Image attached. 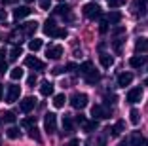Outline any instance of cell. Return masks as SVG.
Here are the masks:
<instances>
[{"label": "cell", "mask_w": 148, "mask_h": 146, "mask_svg": "<svg viewBox=\"0 0 148 146\" xmlns=\"http://www.w3.org/2000/svg\"><path fill=\"white\" fill-rule=\"evenodd\" d=\"M82 12H84V15H86L87 19H97V17H101V6L95 4V2H89V4H86V6L82 8Z\"/></svg>", "instance_id": "6da1fadb"}, {"label": "cell", "mask_w": 148, "mask_h": 146, "mask_svg": "<svg viewBox=\"0 0 148 146\" xmlns=\"http://www.w3.org/2000/svg\"><path fill=\"white\" fill-rule=\"evenodd\" d=\"M44 129H46V133L53 135L57 129V116L53 112H48L46 116H44Z\"/></svg>", "instance_id": "7a4b0ae2"}, {"label": "cell", "mask_w": 148, "mask_h": 146, "mask_svg": "<svg viewBox=\"0 0 148 146\" xmlns=\"http://www.w3.org/2000/svg\"><path fill=\"white\" fill-rule=\"evenodd\" d=\"M70 106L76 108V110H82L87 106V95L86 93H74L70 97Z\"/></svg>", "instance_id": "3957f363"}, {"label": "cell", "mask_w": 148, "mask_h": 146, "mask_svg": "<svg viewBox=\"0 0 148 146\" xmlns=\"http://www.w3.org/2000/svg\"><path fill=\"white\" fill-rule=\"evenodd\" d=\"M91 116L93 120H106V118H110V110L103 104H95L91 108Z\"/></svg>", "instance_id": "277c9868"}, {"label": "cell", "mask_w": 148, "mask_h": 146, "mask_svg": "<svg viewBox=\"0 0 148 146\" xmlns=\"http://www.w3.org/2000/svg\"><path fill=\"white\" fill-rule=\"evenodd\" d=\"M125 99H127V103H129V104L140 103V99H143V87H133V89H129Z\"/></svg>", "instance_id": "5b68a950"}, {"label": "cell", "mask_w": 148, "mask_h": 146, "mask_svg": "<svg viewBox=\"0 0 148 146\" xmlns=\"http://www.w3.org/2000/svg\"><path fill=\"white\" fill-rule=\"evenodd\" d=\"M19 95H21V87L19 86H10L6 91V103H15L19 101Z\"/></svg>", "instance_id": "8992f818"}, {"label": "cell", "mask_w": 148, "mask_h": 146, "mask_svg": "<svg viewBox=\"0 0 148 146\" xmlns=\"http://www.w3.org/2000/svg\"><path fill=\"white\" fill-rule=\"evenodd\" d=\"M34 106H36L34 97H25V99L19 103V108H21V112H25V114H29L31 110H34Z\"/></svg>", "instance_id": "52a82bcc"}, {"label": "cell", "mask_w": 148, "mask_h": 146, "mask_svg": "<svg viewBox=\"0 0 148 146\" xmlns=\"http://www.w3.org/2000/svg\"><path fill=\"white\" fill-rule=\"evenodd\" d=\"M61 55H63V46H49L48 51H46V57L51 59V61L61 59Z\"/></svg>", "instance_id": "ba28073f"}, {"label": "cell", "mask_w": 148, "mask_h": 146, "mask_svg": "<svg viewBox=\"0 0 148 146\" xmlns=\"http://www.w3.org/2000/svg\"><path fill=\"white\" fill-rule=\"evenodd\" d=\"M27 15H31V8H29V6H19V8L13 10V19H15V21L25 19Z\"/></svg>", "instance_id": "9c48e42d"}, {"label": "cell", "mask_w": 148, "mask_h": 146, "mask_svg": "<svg viewBox=\"0 0 148 146\" xmlns=\"http://www.w3.org/2000/svg\"><path fill=\"white\" fill-rule=\"evenodd\" d=\"M131 82H133V74H131V72L118 74V87H127Z\"/></svg>", "instance_id": "30bf717a"}, {"label": "cell", "mask_w": 148, "mask_h": 146, "mask_svg": "<svg viewBox=\"0 0 148 146\" xmlns=\"http://www.w3.org/2000/svg\"><path fill=\"white\" fill-rule=\"evenodd\" d=\"M135 51L137 53H148V38H144V36L137 38V42H135Z\"/></svg>", "instance_id": "8fae6325"}, {"label": "cell", "mask_w": 148, "mask_h": 146, "mask_svg": "<svg viewBox=\"0 0 148 146\" xmlns=\"http://www.w3.org/2000/svg\"><path fill=\"white\" fill-rule=\"evenodd\" d=\"M25 64L31 66V69H36V70H44V63L40 59H36V57H32V55H29L25 59Z\"/></svg>", "instance_id": "7c38bea8"}, {"label": "cell", "mask_w": 148, "mask_h": 146, "mask_svg": "<svg viewBox=\"0 0 148 146\" xmlns=\"http://www.w3.org/2000/svg\"><path fill=\"white\" fill-rule=\"evenodd\" d=\"M19 29L23 30V32H25V34H34L36 32V29H38V23L36 21H29V23H23V25H19Z\"/></svg>", "instance_id": "4fadbf2b"}, {"label": "cell", "mask_w": 148, "mask_h": 146, "mask_svg": "<svg viewBox=\"0 0 148 146\" xmlns=\"http://www.w3.org/2000/svg\"><path fill=\"white\" fill-rule=\"evenodd\" d=\"M99 63H101L103 69H110V66L114 64V57L110 55V53H101L99 55Z\"/></svg>", "instance_id": "5bb4252c"}, {"label": "cell", "mask_w": 148, "mask_h": 146, "mask_svg": "<svg viewBox=\"0 0 148 146\" xmlns=\"http://www.w3.org/2000/svg\"><path fill=\"white\" fill-rule=\"evenodd\" d=\"M129 144L131 146H144V144H146V141H144V137L139 133V131H135V133L131 135V138H129Z\"/></svg>", "instance_id": "9a60e30c"}, {"label": "cell", "mask_w": 148, "mask_h": 146, "mask_svg": "<svg viewBox=\"0 0 148 146\" xmlns=\"http://www.w3.org/2000/svg\"><path fill=\"white\" fill-rule=\"evenodd\" d=\"M144 63H146V57H143V55H133L129 59V66L131 69H140Z\"/></svg>", "instance_id": "2e32d148"}, {"label": "cell", "mask_w": 148, "mask_h": 146, "mask_svg": "<svg viewBox=\"0 0 148 146\" xmlns=\"http://www.w3.org/2000/svg\"><path fill=\"white\" fill-rule=\"evenodd\" d=\"M40 93H42L44 97H49V95H53V84L49 82V80H44L42 86H40Z\"/></svg>", "instance_id": "e0dca14e"}, {"label": "cell", "mask_w": 148, "mask_h": 146, "mask_svg": "<svg viewBox=\"0 0 148 146\" xmlns=\"http://www.w3.org/2000/svg\"><path fill=\"white\" fill-rule=\"evenodd\" d=\"M55 30H57V25H55L53 19H48V21L44 23V34H48V36L53 38V32H55Z\"/></svg>", "instance_id": "ac0fdd59"}, {"label": "cell", "mask_w": 148, "mask_h": 146, "mask_svg": "<svg viewBox=\"0 0 148 146\" xmlns=\"http://www.w3.org/2000/svg\"><path fill=\"white\" fill-rule=\"evenodd\" d=\"M106 19H108V23H110V25H116V23H120V21H122V13L114 10V12H110L108 15H106Z\"/></svg>", "instance_id": "d6986e66"}, {"label": "cell", "mask_w": 148, "mask_h": 146, "mask_svg": "<svg viewBox=\"0 0 148 146\" xmlns=\"http://www.w3.org/2000/svg\"><path fill=\"white\" fill-rule=\"evenodd\" d=\"M65 103H66L65 93H59V95L53 97V106H55V108H63V106H65Z\"/></svg>", "instance_id": "ffe728a7"}, {"label": "cell", "mask_w": 148, "mask_h": 146, "mask_svg": "<svg viewBox=\"0 0 148 146\" xmlns=\"http://www.w3.org/2000/svg\"><path fill=\"white\" fill-rule=\"evenodd\" d=\"M101 80V74L97 72V70H93V72H89L86 76V84H89V86H93V84H97Z\"/></svg>", "instance_id": "44dd1931"}, {"label": "cell", "mask_w": 148, "mask_h": 146, "mask_svg": "<svg viewBox=\"0 0 148 146\" xmlns=\"http://www.w3.org/2000/svg\"><path fill=\"white\" fill-rule=\"evenodd\" d=\"M93 70H95V69H93V63H91V61H86V63L80 64V72H82L84 76H87V74L93 72Z\"/></svg>", "instance_id": "7402d4cb"}, {"label": "cell", "mask_w": 148, "mask_h": 146, "mask_svg": "<svg viewBox=\"0 0 148 146\" xmlns=\"http://www.w3.org/2000/svg\"><path fill=\"white\" fill-rule=\"evenodd\" d=\"M123 129H125V121H122V120H118V121H116V125H114V127L110 129V131H112V135H114V137H118V135L122 133Z\"/></svg>", "instance_id": "603a6c76"}, {"label": "cell", "mask_w": 148, "mask_h": 146, "mask_svg": "<svg viewBox=\"0 0 148 146\" xmlns=\"http://www.w3.org/2000/svg\"><path fill=\"white\" fill-rule=\"evenodd\" d=\"M133 8H135V13H137V15H144V8H146V2H144V0H137L135 4H133Z\"/></svg>", "instance_id": "cb8c5ba5"}, {"label": "cell", "mask_w": 148, "mask_h": 146, "mask_svg": "<svg viewBox=\"0 0 148 146\" xmlns=\"http://www.w3.org/2000/svg\"><path fill=\"white\" fill-rule=\"evenodd\" d=\"M55 13H59V15H66V17L70 19V8L66 4H59L55 8Z\"/></svg>", "instance_id": "d4e9b609"}, {"label": "cell", "mask_w": 148, "mask_h": 146, "mask_svg": "<svg viewBox=\"0 0 148 146\" xmlns=\"http://www.w3.org/2000/svg\"><path fill=\"white\" fill-rule=\"evenodd\" d=\"M8 70V63H6V49L0 47V72Z\"/></svg>", "instance_id": "484cf974"}, {"label": "cell", "mask_w": 148, "mask_h": 146, "mask_svg": "<svg viewBox=\"0 0 148 146\" xmlns=\"http://www.w3.org/2000/svg\"><path fill=\"white\" fill-rule=\"evenodd\" d=\"M42 46H44V42L38 40V38H34V40L29 42V49H31V51H38V49H42Z\"/></svg>", "instance_id": "4316f807"}, {"label": "cell", "mask_w": 148, "mask_h": 146, "mask_svg": "<svg viewBox=\"0 0 148 146\" xmlns=\"http://www.w3.org/2000/svg\"><path fill=\"white\" fill-rule=\"evenodd\" d=\"M129 121L133 125H139V121H140V114H139V110L137 108H133V110L129 112Z\"/></svg>", "instance_id": "83f0119b"}, {"label": "cell", "mask_w": 148, "mask_h": 146, "mask_svg": "<svg viewBox=\"0 0 148 146\" xmlns=\"http://www.w3.org/2000/svg\"><path fill=\"white\" fill-rule=\"evenodd\" d=\"M97 127H99L97 120H91V121H86V123H84V131H86V133H91V131H95Z\"/></svg>", "instance_id": "f1b7e54d"}, {"label": "cell", "mask_w": 148, "mask_h": 146, "mask_svg": "<svg viewBox=\"0 0 148 146\" xmlns=\"http://www.w3.org/2000/svg\"><path fill=\"white\" fill-rule=\"evenodd\" d=\"M10 78H12L13 82H17V80H21V78H23V70L19 69V66L12 69V72H10Z\"/></svg>", "instance_id": "f546056e"}, {"label": "cell", "mask_w": 148, "mask_h": 146, "mask_svg": "<svg viewBox=\"0 0 148 146\" xmlns=\"http://www.w3.org/2000/svg\"><path fill=\"white\" fill-rule=\"evenodd\" d=\"M72 118L70 116H65L63 118V129H65V133H70V131H72Z\"/></svg>", "instance_id": "4dcf8cb0"}, {"label": "cell", "mask_w": 148, "mask_h": 146, "mask_svg": "<svg viewBox=\"0 0 148 146\" xmlns=\"http://www.w3.org/2000/svg\"><path fill=\"white\" fill-rule=\"evenodd\" d=\"M21 47H19V46H13L12 47V51H10V61H15V59H17V57L19 55H21Z\"/></svg>", "instance_id": "1f68e13d"}, {"label": "cell", "mask_w": 148, "mask_h": 146, "mask_svg": "<svg viewBox=\"0 0 148 146\" xmlns=\"http://www.w3.org/2000/svg\"><path fill=\"white\" fill-rule=\"evenodd\" d=\"M29 137H31L32 141H36V142H40V141H42V138H40L38 129H36V127H31V129H29Z\"/></svg>", "instance_id": "d6a6232c"}, {"label": "cell", "mask_w": 148, "mask_h": 146, "mask_svg": "<svg viewBox=\"0 0 148 146\" xmlns=\"http://www.w3.org/2000/svg\"><path fill=\"white\" fill-rule=\"evenodd\" d=\"M6 135H8V138H19V129L17 127H10L8 131H6Z\"/></svg>", "instance_id": "836d02e7"}, {"label": "cell", "mask_w": 148, "mask_h": 146, "mask_svg": "<svg viewBox=\"0 0 148 146\" xmlns=\"http://www.w3.org/2000/svg\"><path fill=\"white\" fill-rule=\"evenodd\" d=\"M34 123H36V118H25V120L21 121V125H23V127H29V129H31V127H34Z\"/></svg>", "instance_id": "e575fe53"}, {"label": "cell", "mask_w": 148, "mask_h": 146, "mask_svg": "<svg viewBox=\"0 0 148 146\" xmlns=\"http://www.w3.org/2000/svg\"><path fill=\"white\" fill-rule=\"evenodd\" d=\"M125 4V0H108V6L112 10H116V8H120V6H123Z\"/></svg>", "instance_id": "d590c367"}, {"label": "cell", "mask_w": 148, "mask_h": 146, "mask_svg": "<svg viewBox=\"0 0 148 146\" xmlns=\"http://www.w3.org/2000/svg\"><path fill=\"white\" fill-rule=\"evenodd\" d=\"M106 30H108V19H103V21H101V25H99V32H106Z\"/></svg>", "instance_id": "8d00e7d4"}, {"label": "cell", "mask_w": 148, "mask_h": 146, "mask_svg": "<svg viewBox=\"0 0 148 146\" xmlns=\"http://www.w3.org/2000/svg\"><path fill=\"white\" fill-rule=\"evenodd\" d=\"M4 121L13 123V121H15V114H13V112H6V114H4Z\"/></svg>", "instance_id": "74e56055"}, {"label": "cell", "mask_w": 148, "mask_h": 146, "mask_svg": "<svg viewBox=\"0 0 148 146\" xmlns=\"http://www.w3.org/2000/svg\"><path fill=\"white\" fill-rule=\"evenodd\" d=\"M38 4L42 10H49L51 8V0H38Z\"/></svg>", "instance_id": "f35d334b"}, {"label": "cell", "mask_w": 148, "mask_h": 146, "mask_svg": "<svg viewBox=\"0 0 148 146\" xmlns=\"http://www.w3.org/2000/svg\"><path fill=\"white\" fill-rule=\"evenodd\" d=\"M66 36V30L65 29H57L55 32H53V38H65Z\"/></svg>", "instance_id": "ab89813d"}, {"label": "cell", "mask_w": 148, "mask_h": 146, "mask_svg": "<svg viewBox=\"0 0 148 146\" xmlns=\"http://www.w3.org/2000/svg\"><path fill=\"white\" fill-rule=\"evenodd\" d=\"M65 69H66V72H72V70H76V69H78V66H76V64H74V63H69V64H66V66H65Z\"/></svg>", "instance_id": "60d3db41"}, {"label": "cell", "mask_w": 148, "mask_h": 146, "mask_svg": "<svg viewBox=\"0 0 148 146\" xmlns=\"http://www.w3.org/2000/svg\"><path fill=\"white\" fill-rule=\"evenodd\" d=\"M116 103V97H114V95H108V97H106V104H114Z\"/></svg>", "instance_id": "b9f144b4"}, {"label": "cell", "mask_w": 148, "mask_h": 146, "mask_svg": "<svg viewBox=\"0 0 148 146\" xmlns=\"http://www.w3.org/2000/svg\"><path fill=\"white\" fill-rule=\"evenodd\" d=\"M76 121H78V123H82V125H84V123H86V118H84L82 114H78V116H76Z\"/></svg>", "instance_id": "7bdbcfd3"}, {"label": "cell", "mask_w": 148, "mask_h": 146, "mask_svg": "<svg viewBox=\"0 0 148 146\" xmlns=\"http://www.w3.org/2000/svg\"><path fill=\"white\" fill-rule=\"evenodd\" d=\"M66 146H80V141H78V138H72V141H70Z\"/></svg>", "instance_id": "ee69618b"}, {"label": "cell", "mask_w": 148, "mask_h": 146, "mask_svg": "<svg viewBox=\"0 0 148 146\" xmlns=\"http://www.w3.org/2000/svg\"><path fill=\"white\" fill-rule=\"evenodd\" d=\"M27 82H29V86H34V82H36V76H34V74H32V76H29V80H27Z\"/></svg>", "instance_id": "f6af8a7d"}, {"label": "cell", "mask_w": 148, "mask_h": 146, "mask_svg": "<svg viewBox=\"0 0 148 146\" xmlns=\"http://www.w3.org/2000/svg\"><path fill=\"white\" fill-rule=\"evenodd\" d=\"M0 99H2V86H0Z\"/></svg>", "instance_id": "bcb514c9"}, {"label": "cell", "mask_w": 148, "mask_h": 146, "mask_svg": "<svg viewBox=\"0 0 148 146\" xmlns=\"http://www.w3.org/2000/svg\"><path fill=\"white\" fill-rule=\"evenodd\" d=\"M144 86H148V78H146V80H144Z\"/></svg>", "instance_id": "7dc6e473"}, {"label": "cell", "mask_w": 148, "mask_h": 146, "mask_svg": "<svg viewBox=\"0 0 148 146\" xmlns=\"http://www.w3.org/2000/svg\"><path fill=\"white\" fill-rule=\"evenodd\" d=\"M120 146H125V142H122V144H120Z\"/></svg>", "instance_id": "c3c4849f"}, {"label": "cell", "mask_w": 148, "mask_h": 146, "mask_svg": "<svg viewBox=\"0 0 148 146\" xmlns=\"http://www.w3.org/2000/svg\"><path fill=\"white\" fill-rule=\"evenodd\" d=\"M25 2H32V0H25Z\"/></svg>", "instance_id": "681fc988"}, {"label": "cell", "mask_w": 148, "mask_h": 146, "mask_svg": "<svg viewBox=\"0 0 148 146\" xmlns=\"http://www.w3.org/2000/svg\"><path fill=\"white\" fill-rule=\"evenodd\" d=\"M144 2H148V0H144Z\"/></svg>", "instance_id": "f907efd6"}]
</instances>
